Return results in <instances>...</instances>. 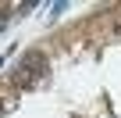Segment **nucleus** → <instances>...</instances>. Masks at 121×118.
<instances>
[{
	"instance_id": "f257e3e1",
	"label": "nucleus",
	"mask_w": 121,
	"mask_h": 118,
	"mask_svg": "<svg viewBox=\"0 0 121 118\" xmlns=\"http://www.w3.org/2000/svg\"><path fill=\"white\" fill-rule=\"evenodd\" d=\"M18 86H39L46 79V57L39 50H25L18 57V65H14V75H11Z\"/></svg>"
}]
</instances>
